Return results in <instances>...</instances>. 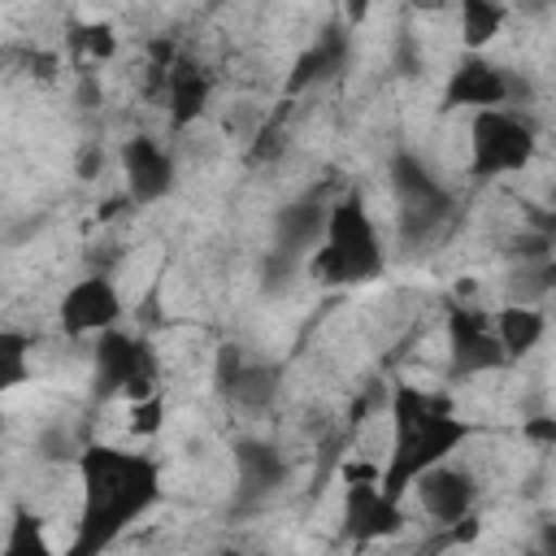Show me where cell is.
I'll return each instance as SVG.
<instances>
[{"label":"cell","instance_id":"obj_1","mask_svg":"<svg viewBox=\"0 0 556 556\" xmlns=\"http://www.w3.org/2000/svg\"><path fill=\"white\" fill-rule=\"evenodd\" d=\"M78 478H83V513L65 556H104V547H113L161 495L156 460L126 447L91 443L78 456Z\"/></svg>","mask_w":556,"mask_h":556},{"label":"cell","instance_id":"obj_2","mask_svg":"<svg viewBox=\"0 0 556 556\" xmlns=\"http://www.w3.org/2000/svg\"><path fill=\"white\" fill-rule=\"evenodd\" d=\"M478 426L456 413V400L447 391H430L421 382H395L391 391V456L382 465V486L404 500L413 482L452 460V452L473 439Z\"/></svg>","mask_w":556,"mask_h":556},{"label":"cell","instance_id":"obj_3","mask_svg":"<svg viewBox=\"0 0 556 556\" xmlns=\"http://www.w3.org/2000/svg\"><path fill=\"white\" fill-rule=\"evenodd\" d=\"M382 265H387V248L369 217L365 195L361 191L339 195L326 208V230L321 243L308 252V269L326 287H356V282H374Z\"/></svg>","mask_w":556,"mask_h":556},{"label":"cell","instance_id":"obj_4","mask_svg":"<svg viewBox=\"0 0 556 556\" xmlns=\"http://www.w3.org/2000/svg\"><path fill=\"white\" fill-rule=\"evenodd\" d=\"M534 156V126L513 109H486L469 122V165L482 178L517 174Z\"/></svg>","mask_w":556,"mask_h":556},{"label":"cell","instance_id":"obj_5","mask_svg":"<svg viewBox=\"0 0 556 556\" xmlns=\"http://www.w3.org/2000/svg\"><path fill=\"white\" fill-rule=\"evenodd\" d=\"M96 356V382L104 395H122L126 404L152 400L161 395L156 387V356L143 339L126 334V330H104L91 348Z\"/></svg>","mask_w":556,"mask_h":556},{"label":"cell","instance_id":"obj_6","mask_svg":"<svg viewBox=\"0 0 556 556\" xmlns=\"http://www.w3.org/2000/svg\"><path fill=\"white\" fill-rule=\"evenodd\" d=\"M387 182H391V195H395V213H400L404 235H430L447 217V208H452L447 187L413 152H395L391 156Z\"/></svg>","mask_w":556,"mask_h":556},{"label":"cell","instance_id":"obj_7","mask_svg":"<svg viewBox=\"0 0 556 556\" xmlns=\"http://www.w3.org/2000/svg\"><path fill=\"white\" fill-rule=\"evenodd\" d=\"M413 495H417V508H421L434 526H443V530L452 534V530L465 526V521L473 517V508H478V478H473L465 465L443 460V465L426 469V473L413 482Z\"/></svg>","mask_w":556,"mask_h":556},{"label":"cell","instance_id":"obj_8","mask_svg":"<svg viewBox=\"0 0 556 556\" xmlns=\"http://www.w3.org/2000/svg\"><path fill=\"white\" fill-rule=\"evenodd\" d=\"M408 513L404 500H395L382 482H356L343 486V534L352 543H378L404 534Z\"/></svg>","mask_w":556,"mask_h":556},{"label":"cell","instance_id":"obj_9","mask_svg":"<svg viewBox=\"0 0 556 556\" xmlns=\"http://www.w3.org/2000/svg\"><path fill=\"white\" fill-rule=\"evenodd\" d=\"M56 317H61V330L65 334H91V339H100L104 330H117L122 291L113 287V278L87 274V278L70 282V291L56 304Z\"/></svg>","mask_w":556,"mask_h":556},{"label":"cell","instance_id":"obj_10","mask_svg":"<svg viewBox=\"0 0 556 556\" xmlns=\"http://www.w3.org/2000/svg\"><path fill=\"white\" fill-rule=\"evenodd\" d=\"M447 365L456 378L508 365V356L495 339V317H486L478 308H452L447 313Z\"/></svg>","mask_w":556,"mask_h":556},{"label":"cell","instance_id":"obj_11","mask_svg":"<svg viewBox=\"0 0 556 556\" xmlns=\"http://www.w3.org/2000/svg\"><path fill=\"white\" fill-rule=\"evenodd\" d=\"M513 100V78L504 65H495L486 52H465L460 65L452 70L447 87H443V104L447 109H473V113H486V109H504Z\"/></svg>","mask_w":556,"mask_h":556},{"label":"cell","instance_id":"obj_12","mask_svg":"<svg viewBox=\"0 0 556 556\" xmlns=\"http://www.w3.org/2000/svg\"><path fill=\"white\" fill-rule=\"evenodd\" d=\"M122 178H126V200L156 204L174 191V156L156 139L135 135L122 143Z\"/></svg>","mask_w":556,"mask_h":556},{"label":"cell","instance_id":"obj_13","mask_svg":"<svg viewBox=\"0 0 556 556\" xmlns=\"http://www.w3.org/2000/svg\"><path fill=\"white\" fill-rule=\"evenodd\" d=\"M543 334H547V317L526 300H513L495 313V339L508 361H521L526 352H534L543 343Z\"/></svg>","mask_w":556,"mask_h":556},{"label":"cell","instance_id":"obj_14","mask_svg":"<svg viewBox=\"0 0 556 556\" xmlns=\"http://www.w3.org/2000/svg\"><path fill=\"white\" fill-rule=\"evenodd\" d=\"M343 56H348V35L343 30H326V35H317L313 39V48H304L300 52V61H295V74H291V91H300V87H308V83H326L330 74H339V65H343Z\"/></svg>","mask_w":556,"mask_h":556},{"label":"cell","instance_id":"obj_15","mask_svg":"<svg viewBox=\"0 0 556 556\" xmlns=\"http://www.w3.org/2000/svg\"><path fill=\"white\" fill-rule=\"evenodd\" d=\"M169 109H174V122L178 126H187L200 109H204V100H208V78H204V70L200 65H191V61H169Z\"/></svg>","mask_w":556,"mask_h":556},{"label":"cell","instance_id":"obj_16","mask_svg":"<svg viewBox=\"0 0 556 556\" xmlns=\"http://www.w3.org/2000/svg\"><path fill=\"white\" fill-rule=\"evenodd\" d=\"M235 465H239V491H248V495H265L282 482V460L265 443H243L235 452Z\"/></svg>","mask_w":556,"mask_h":556},{"label":"cell","instance_id":"obj_17","mask_svg":"<svg viewBox=\"0 0 556 556\" xmlns=\"http://www.w3.org/2000/svg\"><path fill=\"white\" fill-rule=\"evenodd\" d=\"M456 13H460L465 52H482V48L500 35V26L508 22V9H504V4H491V0H465Z\"/></svg>","mask_w":556,"mask_h":556},{"label":"cell","instance_id":"obj_18","mask_svg":"<svg viewBox=\"0 0 556 556\" xmlns=\"http://www.w3.org/2000/svg\"><path fill=\"white\" fill-rule=\"evenodd\" d=\"M0 556H61V552L52 547L43 517L17 508L13 521H9V530H4V552Z\"/></svg>","mask_w":556,"mask_h":556},{"label":"cell","instance_id":"obj_19","mask_svg":"<svg viewBox=\"0 0 556 556\" xmlns=\"http://www.w3.org/2000/svg\"><path fill=\"white\" fill-rule=\"evenodd\" d=\"M26 334L17 330H4L0 334V387L13 391L17 382H26Z\"/></svg>","mask_w":556,"mask_h":556},{"label":"cell","instance_id":"obj_20","mask_svg":"<svg viewBox=\"0 0 556 556\" xmlns=\"http://www.w3.org/2000/svg\"><path fill=\"white\" fill-rule=\"evenodd\" d=\"M126 413H130V434H139V439H148V434H156L161 426H165V400L161 395H152V400H139V404H126Z\"/></svg>","mask_w":556,"mask_h":556},{"label":"cell","instance_id":"obj_21","mask_svg":"<svg viewBox=\"0 0 556 556\" xmlns=\"http://www.w3.org/2000/svg\"><path fill=\"white\" fill-rule=\"evenodd\" d=\"M78 43H83L96 61H104V56H113V52H117V35H113L109 26H87V30L78 35Z\"/></svg>","mask_w":556,"mask_h":556},{"label":"cell","instance_id":"obj_22","mask_svg":"<svg viewBox=\"0 0 556 556\" xmlns=\"http://www.w3.org/2000/svg\"><path fill=\"white\" fill-rule=\"evenodd\" d=\"M521 434H526L530 443L552 447V443H556V417H530V421L521 426Z\"/></svg>","mask_w":556,"mask_h":556},{"label":"cell","instance_id":"obj_23","mask_svg":"<svg viewBox=\"0 0 556 556\" xmlns=\"http://www.w3.org/2000/svg\"><path fill=\"white\" fill-rule=\"evenodd\" d=\"M539 547H543L547 556H556V521H552V526H543V534H539Z\"/></svg>","mask_w":556,"mask_h":556},{"label":"cell","instance_id":"obj_24","mask_svg":"<svg viewBox=\"0 0 556 556\" xmlns=\"http://www.w3.org/2000/svg\"><path fill=\"white\" fill-rule=\"evenodd\" d=\"M526 556H547V552H543V547H539V543H534V547H530V552H526Z\"/></svg>","mask_w":556,"mask_h":556},{"label":"cell","instance_id":"obj_25","mask_svg":"<svg viewBox=\"0 0 556 556\" xmlns=\"http://www.w3.org/2000/svg\"><path fill=\"white\" fill-rule=\"evenodd\" d=\"M382 556H391V552H382Z\"/></svg>","mask_w":556,"mask_h":556}]
</instances>
